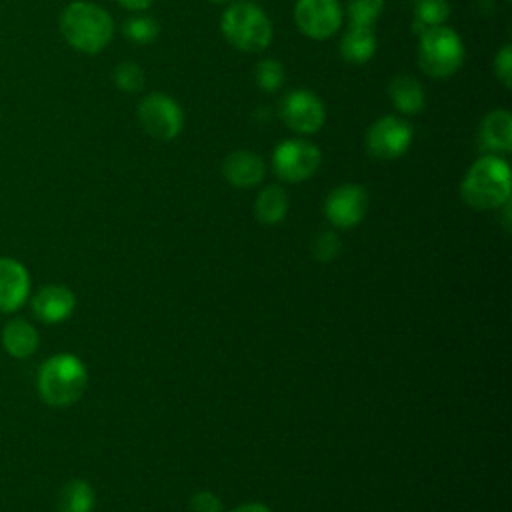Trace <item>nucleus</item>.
<instances>
[{"label": "nucleus", "instance_id": "nucleus-27", "mask_svg": "<svg viewBox=\"0 0 512 512\" xmlns=\"http://www.w3.org/2000/svg\"><path fill=\"white\" fill-rule=\"evenodd\" d=\"M494 72L498 76V80L510 88L512 86V46L504 44L500 48V52L494 58Z\"/></svg>", "mask_w": 512, "mask_h": 512}, {"label": "nucleus", "instance_id": "nucleus-19", "mask_svg": "<svg viewBox=\"0 0 512 512\" xmlns=\"http://www.w3.org/2000/svg\"><path fill=\"white\" fill-rule=\"evenodd\" d=\"M256 218L264 224H278L288 212V194L280 186H266L254 204Z\"/></svg>", "mask_w": 512, "mask_h": 512}, {"label": "nucleus", "instance_id": "nucleus-17", "mask_svg": "<svg viewBox=\"0 0 512 512\" xmlns=\"http://www.w3.org/2000/svg\"><path fill=\"white\" fill-rule=\"evenodd\" d=\"M390 100L394 108L402 114H418L424 110V88L410 74H398L390 80L388 86Z\"/></svg>", "mask_w": 512, "mask_h": 512}, {"label": "nucleus", "instance_id": "nucleus-20", "mask_svg": "<svg viewBox=\"0 0 512 512\" xmlns=\"http://www.w3.org/2000/svg\"><path fill=\"white\" fill-rule=\"evenodd\" d=\"M94 490L84 480H70L58 494V512H92Z\"/></svg>", "mask_w": 512, "mask_h": 512}, {"label": "nucleus", "instance_id": "nucleus-11", "mask_svg": "<svg viewBox=\"0 0 512 512\" xmlns=\"http://www.w3.org/2000/svg\"><path fill=\"white\" fill-rule=\"evenodd\" d=\"M368 208L366 190L358 184H342L334 188L324 204L326 218L336 228H352L362 222Z\"/></svg>", "mask_w": 512, "mask_h": 512}, {"label": "nucleus", "instance_id": "nucleus-14", "mask_svg": "<svg viewBox=\"0 0 512 512\" xmlns=\"http://www.w3.org/2000/svg\"><path fill=\"white\" fill-rule=\"evenodd\" d=\"M264 162L250 150H234L222 162L224 178L238 188H252L264 178Z\"/></svg>", "mask_w": 512, "mask_h": 512}, {"label": "nucleus", "instance_id": "nucleus-18", "mask_svg": "<svg viewBox=\"0 0 512 512\" xmlns=\"http://www.w3.org/2000/svg\"><path fill=\"white\" fill-rule=\"evenodd\" d=\"M376 52V36L370 26H348L340 40V54L350 64H364Z\"/></svg>", "mask_w": 512, "mask_h": 512}, {"label": "nucleus", "instance_id": "nucleus-15", "mask_svg": "<svg viewBox=\"0 0 512 512\" xmlns=\"http://www.w3.org/2000/svg\"><path fill=\"white\" fill-rule=\"evenodd\" d=\"M480 146L488 154H508L512 148V116L498 108L488 112L480 122Z\"/></svg>", "mask_w": 512, "mask_h": 512}, {"label": "nucleus", "instance_id": "nucleus-21", "mask_svg": "<svg viewBox=\"0 0 512 512\" xmlns=\"http://www.w3.org/2000/svg\"><path fill=\"white\" fill-rule=\"evenodd\" d=\"M450 14L448 0H416L414 4V32L422 34L428 28L442 26Z\"/></svg>", "mask_w": 512, "mask_h": 512}, {"label": "nucleus", "instance_id": "nucleus-3", "mask_svg": "<svg viewBox=\"0 0 512 512\" xmlns=\"http://www.w3.org/2000/svg\"><path fill=\"white\" fill-rule=\"evenodd\" d=\"M88 372L84 362L68 352L54 354L38 370V392L50 406L74 404L86 390Z\"/></svg>", "mask_w": 512, "mask_h": 512}, {"label": "nucleus", "instance_id": "nucleus-23", "mask_svg": "<svg viewBox=\"0 0 512 512\" xmlns=\"http://www.w3.org/2000/svg\"><path fill=\"white\" fill-rule=\"evenodd\" d=\"M384 10V0H348L346 14L350 26H374Z\"/></svg>", "mask_w": 512, "mask_h": 512}, {"label": "nucleus", "instance_id": "nucleus-4", "mask_svg": "<svg viewBox=\"0 0 512 512\" xmlns=\"http://www.w3.org/2000/svg\"><path fill=\"white\" fill-rule=\"evenodd\" d=\"M220 30L228 44L242 52H260L272 40L270 18L250 0L232 2L222 14Z\"/></svg>", "mask_w": 512, "mask_h": 512}, {"label": "nucleus", "instance_id": "nucleus-1", "mask_svg": "<svg viewBox=\"0 0 512 512\" xmlns=\"http://www.w3.org/2000/svg\"><path fill=\"white\" fill-rule=\"evenodd\" d=\"M64 40L78 52L96 54L108 46L114 34L110 14L98 4L76 0L70 2L58 20Z\"/></svg>", "mask_w": 512, "mask_h": 512}, {"label": "nucleus", "instance_id": "nucleus-28", "mask_svg": "<svg viewBox=\"0 0 512 512\" xmlns=\"http://www.w3.org/2000/svg\"><path fill=\"white\" fill-rule=\"evenodd\" d=\"M190 512H222V502L212 492H198L190 500Z\"/></svg>", "mask_w": 512, "mask_h": 512}, {"label": "nucleus", "instance_id": "nucleus-7", "mask_svg": "<svg viewBox=\"0 0 512 512\" xmlns=\"http://www.w3.org/2000/svg\"><path fill=\"white\" fill-rule=\"evenodd\" d=\"M322 154L308 140H284L272 152V166L278 178L284 182H302L316 174Z\"/></svg>", "mask_w": 512, "mask_h": 512}, {"label": "nucleus", "instance_id": "nucleus-5", "mask_svg": "<svg viewBox=\"0 0 512 512\" xmlns=\"http://www.w3.org/2000/svg\"><path fill=\"white\" fill-rule=\"evenodd\" d=\"M464 60V44L448 26H434L420 34L418 64L432 78L452 76Z\"/></svg>", "mask_w": 512, "mask_h": 512}, {"label": "nucleus", "instance_id": "nucleus-12", "mask_svg": "<svg viewBox=\"0 0 512 512\" xmlns=\"http://www.w3.org/2000/svg\"><path fill=\"white\" fill-rule=\"evenodd\" d=\"M30 294V274L16 258H0V312H16Z\"/></svg>", "mask_w": 512, "mask_h": 512}, {"label": "nucleus", "instance_id": "nucleus-30", "mask_svg": "<svg viewBox=\"0 0 512 512\" xmlns=\"http://www.w3.org/2000/svg\"><path fill=\"white\" fill-rule=\"evenodd\" d=\"M230 512H272L268 506H264V504H260V502H248V504H240V506H236L234 510H230Z\"/></svg>", "mask_w": 512, "mask_h": 512}, {"label": "nucleus", "instance_id": "nucleus-6", "mask_svg": "<svg viewBox=\"0 0 512 512\" xmlns=\"http://www.w3.org/2000/svg\"><path fill=\"white\" fill-rule=\"evenodd\" d=\"M138 120L148 136L162 142L176 138L184 124L180 104L164 92H152L138 102Z\"/></svg>", "mask_w": 512, "mask_h": 512}, {"label": "nucleus", "instance_id": "nucleus-10", "mask_svg": "<svg viewBox=\"0 0 512 512\" xmlns=\"http://www.w3.org/2000/svg\"><path fill=\"white\" fill-rule=\"evenodd\" d=\"M284 124L298 134H314L322 128L326 112L322 100L304 88L292 90L280 104Z\"/></svg>", "mask_w": 512, "mask_h": 512}, {"label": "nucleus", "instance_id": "nucleus-22", "mask_svg": "<svg viewBox=\"0 0 512 512\" xmlns=\"http://www.w3.org/2000/svg\"><path fill=\"white\" fill-rule=\"evenodd\" d=\"M122 32L128 40L136 42V44H150L156 40L160 26L152 16H130L128 20H124L122 24Z\"/></svg>", "mask_w": 512, "mask_h": 512}, {"label": "nucleus", "instance_id": "nucleus-26", "mask_svg": "<svg viewBox=\"0 0 512 512\" xmlns=\"http://www.w3.org/2000/svg\"><path fill=\"white\" fill-rule=\"evenodd\" d=\"M312 254L320 262H330L340 254V238L332 230H322L312 242Z\"/></svg>", "mask_w": 512, "mask_h": 512}, {"label": "nucleus", "instance_id": "nucleus-2", "mask_svg": "<svg viewBox=\"0 0 512 512\" xmlns=\"http://www.w3.org/2000/svg\"><path fill=\"white\" fill-rule=\"evenodd\" d=\"M460 194L474 210L502 208L510 200V168L496 154L480 156L466 172Z\"/></svg>", "mask_w": 512, "mask_h": 512}, {"label": "nucleus", "instance_id": "nucleus-29", "mask_svg": "<svg viewBox=\"0 0 512 512\" xmlns=\"http://www.w3.org/2000/svg\"><path fill=\"white\" fill-rule=\"evenodd\" d=\"M154 0H118L120 6H124L126 10H132V12H140V10H146L148 6H152Z\"/></svg>", "mask_w": 512, "mask_h": 512}, {"label": "nucleus", "instance_id": "nucleus-16", "mask_svg": "<svg viewBox=\"0 0 512 512\" xmlns=\"http://www.w3.org/2000/svg\"><path fill=\"white\" fill-rule=\"evenodd\" d=\"M2 346L14 358H28L38 348V332L24 318H12L4 324Z\"/></svg>", "mask_w": 512, "mask_h": 512}, {"label": "nucleus", "instance_id": "nucleus-25", "mask_svg": "<svg viewBox=\"0 0 512 512\" xmlns=\"http://www.w3.org/2000/svg\"><path fill=\"white\" fill-rule=\"evenodd\" d=\"M112 80L124 92H138L144 86V70L134 62H120L112 72Z\"/></svg>", "mask_w": 512, "mask_h": 512}, {"label": "nucleus", "instance_id": "nucleus-9", "mask_svg": "<svg viewBox=\"0 0 512 512\" xmlns=\"http://www.w3.org/2000/svg\"><path fill=\"white\" fill-rule=\"evenodd\" d=\"M294 22L304 36L326 40L340 28L342 8L338 0H296Z\"/></svg>", "mask_w": 512, "mask_h": 512}, {"label": "nucleus", "instance_id": "nucleus-24", "mask_svg": "<svg viewBox=\"0 0 512 512\" xmlns=\"http://www.w3.org/2000/svg\"><path fill=\"white\" fill-rule=\"evenodd\" d=\"M254 80L264 92H276L284 82V68L274 58H264L254 68Z\"/></svg>", "mask_w": 512, "mask_h": 512}, {"label": "nucleus", "instance_id": "nucleus-8", "mask_svg": "<svg viewBox=\"0 0 512 512\" xmlns=\"http://www.w3.org/2000/svg\"><path fill=\"white\" fill-rule=\"evenodd\" d=\"M414 130L400 116H380L366 132V150L378 160H394L400 158L410 142Z\"/></svg>", "mask_w": 512, "mask_h": 512}, {"label": "nucleus", "instance_id": "nucleus-13", "mask_svg": "<svg viewBox=\"0 0 512 512\" xmlns=\"http://www.w3.org/2000/svg\"><path fill=\"white\" fill-rule=\"evenodd\" d=\"M76 306L74 292L60 284H48L42 286L34 298H32V310L36 318H40L46 324H56L66 320Z\"/></svg>", "mask_w": 512, "mask_h": 512}, {"label": "nucleus", "instance_id": "nucleus-31", "mask_svg": "<svg viewBox=\"0 0 512 512\" xmlns=\"http://www.w3.org/2000/svg\"><path fill=\"white\" fill-rule=\"evenodd\" d=\"M210 2H216V4H220V2H228V0H210Z\"/></svg>", "mask_w": 512, "mask_h": 512}]
</instances>
